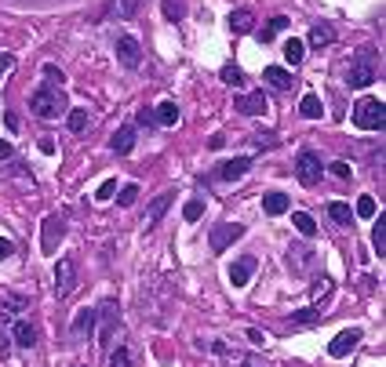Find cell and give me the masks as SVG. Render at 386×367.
<instances>
[{
    "label": "cell",
    "instance_id": "6da1fadb",
    "mask_svg": "<svg viewBox=\"0 0 386 367\" xmlns=\"http://www.w3.org/2000/svg\"><path fill=\"white\" fill-rule=\"evenodd\" d=\"M30 110L44 120H55V117H66V91L62 88H37L33 98H30Z\"/></svg>",
    "mask_w": 386,
    "mask_h": 367
},
{
    "label": "cell",
    "instance_id": "7a4b0ae2",
    "mask_svg": "<svg viewBox=\"0 0 386 367\" xmlns=\"http://www.w3.org/2000/svg\"><path fill=\"white\" fill-rule=\"evenodd\" d=\"M354 124L364 127V131H379V127L386 124V105H382V98H372V95L357 98V105H354Z\"/></svg>",
    "mask_w": 386,
    "mask_h": 367
},
{
    "label": "cell",
    "instance_id": "3957f363",
    "mask_svg": "<svg viewBox=\"0 0 386 367\" xmlns=\"http://www.w3.org/2000/svg\"><path fill=\"white\" fill-rule=\"evenodd\" d=\"M347 80H350V88H368V84L375 80V51H361L354 58Z\"/></svg>",
    "mask_w": 386,
    "mask_h": 367
},
{
    "label": "cell",
    "instance_id": "277c9868",
    "mask_svg": "<svg viewBox=\"0 0 386 367\" xmlns=\"http://www.w3.org/2000/svg\"><path fill=\"white\" fill-rule=\"evenodd\" d=\"M40 251L44 255H55L58 251V244H62V236H66V219L62 214H48L44 219V226H40Z\"/></svg>",
    "mask_w": 386,
    "mask_h": 367
},
{
    "label": "cell",
    "instance_id": "5b68a950",
    "mask_svg": "<svg viewBox=\"0 0 386 367\" xmlns=\"http://www.w3.org/2000/svg\"><path fill=\"white\" fill-rule=\"evenodd\" d=\"M320 171H325V167H320V157L317 153H310V149H306V153H299L295 175H299V182H303V186H317L320 182Z\"/></svg>",
    "mask_w": 386,
    "mask_h": 367
},
{
    "label": "cell",
    "instance_id": "8992f818",
    "mask_svg": "<svg viewBox=\"0 0 386 367\" xmlns=\"http://www.w3.org/2000/svg\"><path fill=\"white\" fill-rule=\"evenodd\" d=\"M241 236H244V226H237V222H219L216 229H211L208 244H211V251H226L233 240H241Z\"/></svg>",
    "mask_w": 386,
    "mask_h": 367
},
{
    "label": "cell",
    "instance_id": "52a82bcc",
    "mask_svg": "<svg viewBox=\"0 0 386 367\" xmlns=\"http://www.w3.org/2000/svg\"><path fill=\"white\" fill-rule=\"evenodd\" d=\"M73 284H77V262L73 258H62L55 266V295L58 298H70L73 295Z\"/></svg>",
    "mask_w": 386,
    "mask_h": 367
},
{
    "label": "cell",
    "instance_id": "ba28073f",
    "mask_svg": "<svg viewBox=\"0 0 386 367\" xmlns=\"http://www.w3.org/2000/svg\"><path fill=\"white\" fill-rule=\"evenodd\" d=\"M117 58H120L124 70H139V62H142L139 40L135 37H117Z\"/></svg>",
    "mask_w": 386,
    "mask_h": 367
},
{
    "label": "cell",
    "instance_id": "9c48e42d",
    "mask_svg": "<svg viewBox=\"0 0 386 367\" xmlns=\"http://www.w3.org/2000/svg\"><path fill=\"white\" fill-rule=\"evenodd\" d=\"M233 110L237 113H244V117H266V98H263V91H255V95H237L233 98Z\"/></svg>",
    "mask_w": 386,
    "mask_h": 367
},
{
    "label": "cell",
    "instance_id": "30bf717a",
    "mask_svg": "<svg viewBox=\"0 0 386 367\" xmlns=\"http://www.w3.org/2000/svg\"><path fill=\"white\" fill-rule=\"evenodd\" d=\"M95 320H102V335H99V338H102V345H106V342H110V331L117 328V320H120L117 302H113V298H106L102 306L95 309Z\"/></svg>",
    "mask_w": 386,
    "mask_h": 367
},
{
    "label": "cell",
    "instance_id": "8fae6325",
    "mask_svg": "<svg viewBox=\"0 0 386 367\" xmlns=\"http://www.w3.org/2000/svg\"><path fill=\"white\" fill-rule=\"evenodd\" d=\"M361 342V331L357 328H347V331H339L332 342H328V353L335 356V360H342V356H350V349Z\"/></svg>",
    "mask_w": 386,
    "mask_h": 367
},
{
    "label": "cell",
    "instance_id": "7c38bea8",
    "mask_svg": "<svg viewBox=\"0 0 386 367\" xmlns=\"http://www.w3.org/2000/svg\"><path fill=\"white\" fill-rule=\"evenodd\" d=\"M251 276H255V258H251V255H241L237 262L230 266V284H233V288H244Z\"/></svg>",
    "mask_w": 386,
    "mask_h": 367
},
{
    "label": "cell",
    "instance_id": "4fadbf2b",
    "mask_svg": "<svg viewBox=\"0 0 386 367\" xmlns=\"http://www.w3.org/2000/svg\"><path fill=\"white\" fill-rule=\"evenodd\" d=\"M310 262H313V251L310 247H303V244H292L288 247V269L292 273H306Z\"/></svg>",
    "mask_w": 386,
    "mask_h": 367
},
{
    "label": "cell",
    "instance_id": "5bb4252c",
    "mask_svg": "<svg viewBox=\"0 0 386 367\" xmlns=\"http://www.w3.org/2000/svg\"><path fill=\"white\" fill-rule=\"evenodd\" d=\"M110 149H113V153H117V157H127V153H132V149H135V127H132V124H124V127H120V131L113 135V142H110Z\"/></svg>",
    "mask_w": 386,
    "mask_h": 367
},
{
    "label": "cell",
    "instance_id": "9a60e30c",
    "mask_svg": "<svg viewBox=\"0 0 386 367\" xmlns=\"http://www.w3.org/2000/svg\"><path fill=\"white\" fill-rule=\"evenodd\" d=\"M95 335V309H80L73 316V338H92Z\"/></svg>",
    "mask_w": 386,
    "mask_h": 367
},
{
    "label": "cell",
    "instance_id": "2e32d148",
    "mask_svg": "<svg viewBox=\"0 0 386 367\" xmlns=\"http://www.w3.org/2000/svg\"><path fill=\"white\" fill-rule=\"evenodd\" d=\"M248 167H251V160H248V157H237V160H226V164L219 167V179H223V182H237V179L244 175Z\"/></svg>",
    "mask_w": 386,
    "mask_h": 367
},
{
    "label": "cell",
    "instance_id": "e0dca14e",
    "mask_svg": "<svg viewBox=\"0 0 386 367\" xmlns=\"http://www.w3.org/2000/svg\"><path fill=\"white\" fill-rule=\"evenodd\" d=\"M171 207V193H161V197L154 200V204H149V214H146V229L149 226H157L161 219H164V211Z\"/></svg>",
    "mask_w": 386,
    "mask_h": 367
},
{
    "label": "cell",
    "instance_id": "ac0fdd59",
    "mask_svg": "<svg viewBox=\"0 0 386 367\" xmlns=\"http://www.w3.org/2000/svg\"><path fill=\"white\" fill-rule=\"evenodd\" d=\"M263 77H266V84H273V88H281V91H288V88H292V73H288V70H281V66H266V70H263Z\"/></svg>",
    "mask_w": 386,
    "mask_h": 367
},
{
    "label": "cell",
    "instance_id": "d6986e66",
    "mask_svg": "<svg viewBox=\"0 0 386 367\" xmlns=\"http://www.w3.org/2000/svg\"><path fill=\"white\" fill-rule=\"evenodd\" d=\"M230 30H233V33H251V30H255V15L244 11V8L233 11V15H230Z\"/></svg>",
    "mask_w": 386,
    "mask_h": 367
},
{
    "label": "cell",
    "instance_id": "ffe728a7",
    "mask_svg": "<svg viewBox=\"0 0 386 367\" xmlns=\"http://www.w3.org/2000/svg\"><path fill=\"white\" fill-rule=\"evenodd\" d=\"M288 197H285V193H266V197H263V211L266 214H285L288 211Z\"/></svg>",
    "mask_w": 386,
    "mask_h": 367
},
{
    "label": "cell",
    "instance_id": "44dd1931",
    "mask_svg": "<svg viewBox=\"0 0 386 367\" xmlns=\"http://www.w3.org/2000/svg\"><path fill=\"white\" fill-rule=\"evenodd\" d=\"M372 247H375L379 258L386 255V214H382V211H379V219H375V226H372Z\"/></svg>",
    "mask_w": 386,
    "mask_h": 367
},
{
    "label": "cell",
    "instance_id": "7402d4cb",
    "mask_svg": "<svg viewBox=\"0 0 386 367\" xmlns=\"http://www.w3.org/2000/svg\"><path fill=\"white\" fill-rule=\"evenodd\" d=\"M154 117H157V124H164V127H175V124H179V105H175V102H161Z\"/></svg>",
    "mask_w": 386,
    "mask_h": 367
},
{
    "label": "cell",
    "instance_id": "603a6c76",
    "mask_svg": "<svg viewBox=\"0 0 386 367\" xmlns=\"http://www.w3.org/2000/svg\"><path fill=\"white\" fill-rule=\"evenodd\" d=\"M15 342L23 345V349H30V345L37 342V331H33V323H26V320H15Z\"/></svg>",
    "mask_w": 386,
    "mask_h": 367
},
{
    "label": "cell",
    "instance_id": "cb8c5ba5",
    "mask_svg": "<svg viewBox=\"0 0 386 367\" xmlns=\"http://www.w3.org/2000/svg\"><path fill=\"white\" fill-rule=\"evenodd\" d=\"M328 214H332V222H339V226H350V222H354L350 204H342V200H332V204H328Z\"/></svg>",
    "mask_w": 386,
    "mask_h": 367
},
{
    "label": "cell",
    "instance_id": "d4e9b609",
    "mask_svg": "<svg viewBox=\"0 0 386 367\" xmlns=\"http://www.w3.org/2000/svg\"><path fill=\"white\" fill-rule=\"evenodd\" d=\"M292 222H295V229L303 233V236H317V222L310 219L306 211H295V214H292Z\"/></svg>",
    "mask_w": 386,
    "mask_h": 367
},
{
    "label": "cell",
    "instance_id": "484cf974",
    "mask_svg": "<svg viewBox=\"0 0 386 367\" xmlns=\"http://www.w3.org/2000/svg\"><path fill=\"white\" fill-rule=\"evenodd\" d=\"M299 113L303 117H310V120H317L320 117V98L310 91V95H303V102H299Z\"/></svg>",
    "mask_w": 386,
    "mask_h": 367
},
{
    "label": "cell",
    "instance_id": "4316f807",
    "mask_svg": "<svg viewBox=\"0 0 386 367\" xmlns=\"http://www.w3.org/2000/svg\"><path fill=\"white\" fill-rule=\"evenodd\" d=\"M303 55H306V44H303V40H288V44H285V58L292 62V66H299V62H303Z\"/></svg>",
    "mask_w": 386,
    "mask_h": 367
},
{
    "label": "cell",
    "instance_id": "83f0119b",
    "mask_svg": "<svg viewBox=\"0 0 386 367\" xmlns=\"http://www.w3.org/2000/svg\"><path fill=\"white\" fill-rule=\"evenodd\" d=\"M66 117H70V120H66V124H70V131H77V135H80L84 127H88V120H92V117H88V110H70Z\"/></svg>",
    "mask_w": 386,
    "mask_h": 367
},
{
    "label": "cell",
    "instance_id": "f1b7e54d",
    "mask_svg": "<svg viewBox=\"0 0 386 367\" xmlns=\"http://www.w3.org/2000/svg\"><path fill=\"white\" fill-rule=\"evenodd\" d=\"M164 18H171V22H179V18L186 15V4H182V0H164Z\"/></svg>",
    "mask_w": 386,
    "mask_h": 367
},
{
    "label": "cell",
    "instance_id": "f546056e",
    "mask_svg": "<svg viewBox=\"0 0 386 367\" xmlns=\"http://www.w3.org/2000/svg\"><path fill=\"white\" fill-rule=\"evenodd\" d=\"M310 295H313V302H325V298L332 295V280H328V276H320V280H313V288H310Z\"/></svg>",
    "mask_w": 386,
    "mask_h": 367
},
{
    "label": "cell",
    "instance_id": "4dcf8cb0",
    "mask_svg": "<svg viewBox=\"0 0 386 367\" xmlns=\"http://www.w3.org/2000/svg\"><path fill=\"white\" fill-rule=\"evenodd\" d=\"M201 211H204V200H201V197H193V200H186V207H182V214H186V222H197V219H201Z\"/></svg>",
    "mask_w": 386,
    "mask_h": 367
},
{
    "label": "cell",
    "instance_id": "1f68e13d",
    "mask_svg": "<svg viewBox=\"0 0 386 367\" xmlns=\"http://www.w3.org/2000/svg\"><path fill=\"white\" fill-rule=\"evenodd\" d=\"M328 40H332V26H313V30H310V44H313V48L328 44Z\"/></svg>",
    "mask_w": 386,
    "mask_h": 367
},
{
    "label": "cell",
    "instance_id": "d6a6232c",
    "mask_svg": "<svg viewBox=\"0 0 386 367\" xmlns=\"http://www.w3.org/2000/svg\"><path fill=\"white\" fill-rule=\"evenodd\" d=\"M292 323H299V328H310V323H317V309H295V313H292Z\"/></svg>",
    "mask_w": 386,
    "mask_h": 367
},
{
    "label": "cell",
    "instance_id": "836d02e7",
    "mask_svg": "<svg viewBox=\"0 0 386 367\" xmlns=\"http://www.w3.org/2000/svg\"><path fill=\"white\" fill-rule=\"evenodd\" d=\"M357 214H361V219H375V197L364 193V197L357 200Z\"/></svg>",
    "mask_w": 386,
    "mask_h": 367
},
{
    "label": "cell",
    "instance_id": "e575fe53",
    "mask_svg": "<svg viewBox=\"0 0 386 367\" xmlns=\"http://www.w3.org/2000/svg\"><path fill=\"white\" fill-rule=\"evenodd\" d=\"M135 197H139V186H124V189L117 193V207H132Z\"/></svg>",
    "mask_w": 386,
    "mask_h": 367
},
{
    "label": "cell",
    "instance_id": "d590c367",
    "mask_svg": "<svg viewBox=\"0 0 386 367\" xmlns=\"http://www.w3.org/2000/svg\"><path fill=\"white\" fill-rule=\"evenodd\" d=\"M219 77H223V84H237V88L244 84V73H241L237 66H223V70H219Z\"/></svg>",
    "mask_w": 386,
    "mask_h": 367
},
{
    "label": "cell",
    "instance_id": "8d00e7d4",
    "mask_svg": "<svg viewBox=\"0 0 386 367\" xmlns=\"http://www.w3.org/2000/svg\"><path fill=\"white\" fill-rule=\"evenodd\" d=\"M113 193H117V179H106V182L95 189V200H110Z\"/></svg>",
    "mask_w": 386,
    "mask_h": 367
},
{
    "label": "cell",
    "instance_id": "74e56055",
    "mask_svg": "<svg viewBox=\"0 0 386 367\" xmlns=\"http://www.w3.org/2000/svg\"><path fill=\"white\" fill-rule=\"evenodd\" d=\"M117 11H120L124 18H135V15H139V0H117Z\"/></svg>",
    "mask_w": 386,
    "mask_h": 367
},
{
    "label": "cell",
    "instance_id": "f35d334b",
    "mask_svg": "<svg viewBox=\"0 0 386 367\" xmlns=\"http://www.w3.org/2000/svg\"><path fill=\"white\" fill-rule=\"evenodd\" d=\"M285 26H288V18H273V22H270L266 30H259V33H263V40H273L277 30H285Z\"/></svg>",
    "mask_w": 386,
    "mask_h": 367
},
{
    "label": "cell",
    "instance_id": "ab89813d",
    "mask_svg": "<svg viewBox=\"0 0 386 367\" xmlns=\"http://www.w3.org/2000/svg\"><path fill=\"white\" fill-rule=\"evenodd\" d=\"M110 367H132V353H127V349H117V353L110 356Z\"/></svg>",
    "mask_w": 386,
    "mask_h": 367
},
{
    "label": "cell",
    "instance_id": "60d3db41",
    "mask_svg": "<svg viewBox=\"0 0 386 367\" xmlns=\"http://www.w3.org/2000/svg\"><path fill=\"white\" fill-rule=\"evenodd\" d=\"M44 77L51 80V88H62V70H55V66H44Z\"/></svg>",
    "mask_w": 386,
    "mask_h": 367
},
{
    "label": "cell",
    "instance_id": "b9f144b4",
    "mask_svg": "<svg viewBox=\"0 0 386 367\" xmlns=\"http://www.w3.org/2000/svg\"><path fill=\"white\" fill-rule=\"evenodd\" d=\"M328 171H332L335 179H350V164H332Z\"/></svg>",
    "mask_w": 386,
    "mask_h": 367
},
{
    "label": "cell",
    "instance_id": "7bdbcfd3",
    "mask_svg": "<svg viewBox=\"0 0 386 367\" xmlns=\"http://www.w3.org/2000/svg\"><path fill=\"white\" fill-rule=\"evenodd\" d=\"M248 342H251V345H263V342H266V335L251 328V331H248Z\"/></svg>",
    "mask_w": 386,
    "mask_h": 367
},
{
    "label": "cell",
    "instance_id": "ee69618b",
    "mask_svg": "<svg viewBox=\"0 0 386 367\" xmlns=\"http://www.w3.org/2000/svg\"><path fill=\"white\" fill-rule=\"evenodd\" d=\"M15 247H11V240H8V236H0V258H8Z\"/></svg>",
    "mask_w": 386,
    "mask_h": 367
},
{
    "label": "cell",
    "instance_id": "f6af8a7d",
    "mask_svg": "<svg viewBox=\"0 0 386 367\" xmlns=\"http://www.w3.org/2000/svg\"><path fill=\"white\" fill-rule=\"evenodd\" d=\"M241 367H270V363H266V360H263V356H248V360H244V363H241Z\"/></svg>",
    "mask_w": 386,
    "mask_h": 367
},
{
    "label": "cell",
    "instance_id": "bcb514c9",
    "mask_svg": "<svg viewBox=\"0 0 386 367\" xmlns=\"http://www.w3.org/2000/svg\"><path fill=\"white\" fill-rule=\"evenodd\" d=\"M15 153V149H11V142H4V139H0V160H8Z\"/></svg>",
    "mask_w": 386,
    "mask_h": 367
},
{
    "label": "cell",
    "instance_id": "7dc6e473",
    "mask_svg": "<svg viewBox=\"0 0 386 367\" xmlns=\"http://www.w3.org/2000/svg\"><path fill=\"white\" fill-rule=\"evenodd\" d=\"M77 367H80V363H77Z\"/></svg>",
    "mask_w": 386,
    "mask_h": 367
}]
</instances>
